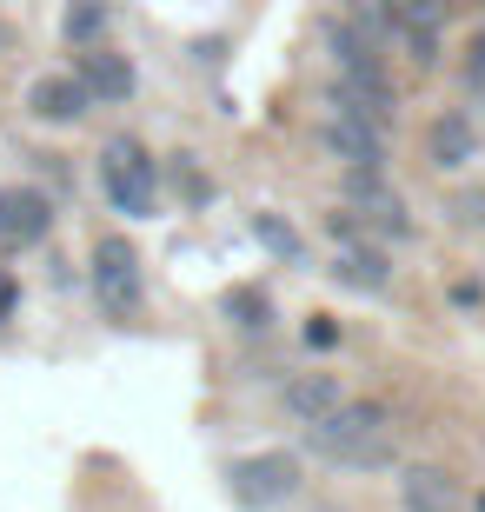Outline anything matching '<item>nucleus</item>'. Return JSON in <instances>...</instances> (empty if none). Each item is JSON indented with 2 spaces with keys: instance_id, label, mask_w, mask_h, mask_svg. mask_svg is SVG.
<instances>
[{
  "instance_id": "obj_1",
  "label": "nucleus",
  "mask_w": 485,
  "mask_h": 512,
  "mask_svg": "<svg viewBox=\"0 0 485 512\" xmlns=\"http://www.w3.org/2000/svg\"><path fill=\"white\" fill-rule=\"evenodd\" d=\"M306 446L326 466H346V473H379V466H399V426L379 399H346L333 419L306 426Z\"/></svg>"
},
{
  "instance_id": "obj_2",
  "label": "nucleus",
  "mask_w": 485,
  "mask_h": 512,
  "mask_svg": "<svg viewBox=\"0 0 485 512\" xmlns=\"http://www.w3.org/2000/svg\"><path fill=\"white\" fill-rule=\"evenodd\" d=\"M100 200L113 213H127V220H153V207H160V167H153L147 140L113 133L107 147H100Z\"/></svg>"
},
{
  "instance_id": "obj_3",
  "label": "nucleus",
  "mask_w": 485,
  "mask_h": 512,
  "mask_svg": "<svg viewBox=\"0 0 485 512\" xmlns=\"http://www.w3.org/2000/svg\"><path fill=\"white\" fill-rule=\"evenodd\" d=\"M94 300L107 320H140L147 313V266H140V247L127 233H100L94 240Z\"/></svg>"
},
{
  "instance_id": "obj_4",
  "label": "nucleus",
  "mask_w": 485,
  "mask_h": 512,
  "mask_svg": "<svg viewBox=\"0 0 485 512\" xmlns=\"http://www.w3.org/2000/svg\"><path fill=\"white\" fill-rule=\"evenodd\" d=\"M226 486H233V499H240L246 512H280L286 499H299V486H306V466H299V453L266 446V453L233 459V466H226Z\"/></svg>"
},
{
  "instance_id": "obj_5",
  "label": "nucleus",
  "mask_w": 485,
  "mask_h": 512,
  "mask_svg": "<svg viewBox=\"0 0 485 512\" xmlns=\"http://www.w3.org/2000/svg\"><path fill=\"white\" fill-rule=\"evenodd\" d=\"M346 207L359 213V220H366V227L379 233V240H412V220H406V200H399V193H392V180L386 173H346Z\"/></svg>"
},
{
  "instance_id": "obj_6",
  "label": "nucleus",
  "mask_w": 485,
  "mask_h": 512,
  "mask_svg": "<svg viewBox=\"0 0 485 512\" xmlns=\"http://www.w3.org/2000/svg\"><path fill=\"white\" fill-rule=\"evenodd\" d=\"M54 233V200L40 187H0V247H40Z\"/></svg>"
},
{
  "instance_id": "obj_7",
  "label": "nucleus",
  "mask_w": 485,
  "mask_h": 512,
  "mask_svg": "<svg viewBox=\"0 0 485 512\" xmlns=\"http://www.w3.org/2000/svg\"><path fill=\"white\" fill-rule=\"evenodd\" d=\"M426 160L439 173H466L472 160H479V127H472L466 107H439V114L426 120Z\"/></svg>"
},
{
  "instance_id": "obj_8",
  "label": "nucleus",
  "mask_w": 485,
  "mask_h": 512,
  "mask_svg": "<svg viewBox=\"0 0 485 512\" xmlns=\"http://www.w3.org/2000/svg\"><path fill=\"white\" fill-rule=\"evenodd\" d=\"M399 512H472V493L446 466H399Z\"/></svg>"
},
{
  "instance_id": "obj_9",
  "label": "nucleus",
  "mask_w": 485,
  "mask_h": 512,
  "mask_svg": "<svg viewBox=\"0 0 485 512\" xmlns=\"http://www.w3.org/2000/svg\"><path fill=\"white\" fill-rule=\"evenodd\" d=\"M87 107H94V94H87L80 74H40L34 87H27V114H34L40 127H80Z\"/></svg>"
},
{
  "instance_id": "obj_10",
  "label": "nucleus",
  "mask_w": 485,
  "mask_h": 512,
  "mask_svg": "<svg viewBox=\"0 0 485 512\" xmlns=\"http://www.w3.org/2000/svg\"><path fill=\"white\" fill-rule=\"evenodd\" d=\"M74 74L87 80L94 107H127V100L140 94V74H133V60H127V54H113V47H80Z\"/></svg>"
},
{
  "instance_id": "obj_11",
  "label": "nucleus",
  "mask_w": 485,
  "mask_h": 512,
  "mask_svg": "<svg viewBox=\"0 0 485 512\" xmlns=\"http://www.w3.org/2000/svg\"><path fill=\"white\" fill-rule=\"evenodd\" d=\"M280 406H286L293 426H319V419H333L339 406H346V386H339V373L313 366V373H293V380L280 386Z\"/></svg>"
},
{
  "instance_id": "obj_12",
  "label": "nucleus",
  "mask_w": 485,
  "mask_h": 512,
  "mask_svg": "<svg viewBox=\"0 0 485 512\" xmlns=\"http://www.w3.org/2000/svg\"><path fill=\"white\" fill-rule=\"evenodd\" d=\"M333 273L346 286H359V293H386V286H392V253H386V240H353V247H339Z\"/></svg>"
},
{
  "instance_id": "obj_13",
  "label": "nucleus",
  "mask_w": 485,
  "mask_h": 512,
  "mask_svg": "<svg viewBox=\"0 0 485 512\" xmlns=\"http://www.w3.org/2000/svg\"><path fill=\"white\" fill-rule=\"evenodd\" d=\"M107 27H113L107 0H67V14H60V34L74 47H107Z\"/></svg>"
},
{
  "instance_id": "obj_14",
  "label": "nucleus",
  "mask_w": 485,
  "mask_h": 512,
  "mask_svg": "<svg viewBox=\"0 0 485 512\" xmlns=\"http://www.w3.org/2000/svg\"><path fill=\"white\" fill-rule=\"evenodd\" d=\"M220 313H226V320H233V333H246V340H253V333H266V326H273V300H266L260 286H226Z\"/></svg>"
},
{
  "instance_id": "obj_15",
  "label": "nucleus",
  "mask_w": 485,
  "mask_h": 512,
  "mask_svg": "<svg viewBox=\"0 0 485 512\" xmlns=\"http://www.w3.org/2000/svg\"><path fill=\"white\" fill-rule=\"evenodd\" d=\"M253 240H260L266 253H280V260H299V253H306V247H299V233L286 227L280 213H253Z\"/></svg>"
},
{
  "instance_id": "obj_16",
  "label": "nucleus",
  "mask_w": 485,
  "mask_h": 512,
  "mask_svg": "<svg viewBox=\"0 0 485 512\" xmlns=\"http://www.w3.org/2000/svg\"><path fill=\"white\" fill-rule=\"evenodd\" d=\"M459 80H466V94H485V27L466 40V60H459Z\"/></svg>"
},
{
  "instance_id": "obj_17",
  "label": "nucleus",
  "mask_w": 485,
  "mask_h": 512,
  "mask_svg": "<svg viewBox=\"0 0 485 512\" xmlns=\"http://www.w3.org/2000/svg\"><path fill=\"white\" fill-rule=\"evenodd\" d=\"M399 47H406V60L426 74V67H439V34H399Z\"/></svg>"
},
{
  "instance_id": "obj_18",
  "label": "nucleus",
  "mask_w": 485,
  "mask_h": 512,
  "mask_svg": "<svg viewBox=\"0 0 485 512\" xmlns=\"http://www.w3.org/2000/svg\"><path fill=\"white\" fill-rule=\"evenodd\" d=\"M306 346H319V353H326V346H339L333 313H313V320H306Z\"/></svg>"
},
{
  "instance_id": "obj_19",
  "label": "nucleus",
  "mask_w": 485,
  "mask_h": 512,
  "mask_svg": "<svg viewBox=\"0 0 485 512\" xmlns=\"http://www.w3.org/2000/svg\"><path fill=\"white\" fill-rule=\"evenodd\" d=\"M14 306H20V280L0 266V320H14Z\"/></svg>"
},
{
  "instance_id": "obj_20",
  "label": "nucleus",
  "mask_w": 485,
  "mask_h": 512,
  "mask_svg": "<svg viewBox=\"0 0 485 512\" xmlns=\"http://www.w3.org/2000/svg\"><path fill=\"white\" fill-rule=\"evenodd\" d=\"M459 220H466V227H485V193H466V200H459Z\"/></svg>"
},
{
  "instance_id": "obj_21",
  "label": "nucleus",
  "mask_w": 485,
  "mask_h": 512,
  "mask_svg": "<svg viewBox=\"0 0 485 512\" xmlns=\"http://www.w3.org/2000/svg\"><path fill=\"white\" fill-rule=\"evenodd\" d=\"M7 47H14V34H7V20H0V54H7Z\"/></svg>"
}]
</instances>
